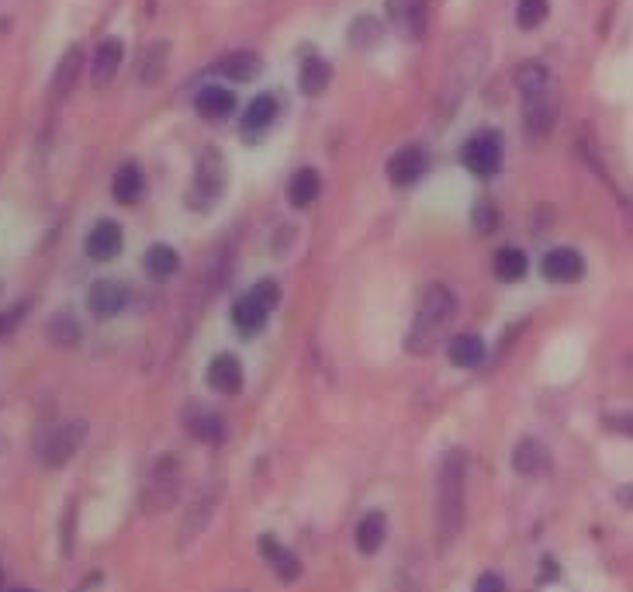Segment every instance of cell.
<instances>
[{
    "mask_svg": "<svg viewBox=\"0 0 633 592\" xmlns=\"http://www.w3.org/2000/svg\"><path fill=\"white\" fill-rule=\"evenodd\" d=\"M122 59H125V46L118 39H104L94 52V63H90V73H94L97 84H111L122 70Z\"/></svg>",
    "mask_w": 633,
    "mask_h": 592,
    "instance_id": "18",
    "label": "cell"
},
{
    "mask_svg": "<svg viewBox=\"0 0 633 592\" xmlns=\"http://www.w3.org/2000/svg\"><path fill=\"white\" fill-rule=\"evenodd\" d=\"M547 14H550V0H519L516 4V21H519V28H526V32L544 25Z\"/></svg>",
    "mask_w": 633,
    "mask_h": 592,
    "instance_id": "32",
    "label": "cell"
},
{
    "mask_svg": "<svg viewBox=\"0 0 633 592\" xmlns=\"http://www.w3.org/2000/svg\"><path fill=\"white\" fill-rule=\"evenodd\" d=\"M523 118H526V132H530V136H547L557 118L554 87H540V91L533 94H523Z\"/></svg>",
    "mask_w": 633,
    "mask_h": 592,
    "instance_id": "9",
    "label": "cell"
},
{
    "mask_svg": "<svg viewBox=\"0 0 633 592\" xmlns=\"http://www.w3.org/2000/svg\"><path fill=\"white\" fill-rule=\"evenodd\" d=\"M84 437H87L84 419H66V423L52 426V430L42 437V444H39L42 464H45V468H63V464H70L73 454H77L80 444H84Z\"/></svg>",
    "mask_w": 633,
    "mask_h": 592,
    "instance_id": "4",
    "label": "cell"
},
{
    "mask_svg": "<svg viewBox=\"0 0 633 592\" xmlns=\"http://www.w3.org/2000/svg\"><path fill=\"white\" fill-rule=\"evenodd\" d=\"M225 187V167L222 156L215 149H205L198 160V174H194V187H191V208H211L218 198H222Z\"/></svg>",
    "mask_w": 633,
    "mask_h": 592,
    "instance_id": "7",
    "label": "cell"
},
{
    "mask_svg": "<svg viewBox=\"0 0 633 592\" xmlns=\"http://www.w3.org/2000/svg\"><path fill=\"white\" fill-rule=\"evenodd\" d=\"M461 160H464V167L471 170L474 177H481V181H492V177L499 174V167H502V139L495 136V132H478V136L467 139Z\"/></svg>",
    "mask_w": 633,
    "mask_h": 592,
    "instance_id": "6",
    "label": "cell"
},
{
    "mask_svg": "<svg viewBox=\"0 0 633 592\" xmlns=\"http://www.w3.org/2000/svg\"><path fill=\"white\" fill-rule=\"evenodd\" d=\"M184 426L187 433H191L194 440H201V444H222L225 437V423L222 416H218L215 409L208 406H191L184 412Z\"/></svg>",
    "mask_w": 633,
    "mask_h": 592,
    "instance_id": "13",
    "label": "cell"
},
{
    "mask_svg": "<svg viewBox=\"0 0 633 592\" xmlns=\"http://www.w3.org/2000/svg\"><path fill=\"white\" fill-rule=\"evenodd\" d=\"M540 274L547 277L550 284H575L582 281L585 274V257L571 246H557L550 250L544 260H540Z\"/></svg>",
    "mask_w": 633,
    "mask_h": 592,
    "instance_id": "10",
    "label": "cell"
},
{
    "mask_svg": "<svg viewBox=\"0 0 633 592\" xmlns=\"http://www.w3.org/2000/svg\"><path fill=\"white\" fill-rule=\"evenodd\" d=\"M167 59H170V46L167 42H153V46L142 49V59H139V80L146 87L160 84L163 73H167Z\"/></svg>",
    "mask_w": 633,
    "mask_h": 592,
    "instance_id": "24",
    "label": "cell"
},
{
    "mask_svg": "<svg viewBox=\"0 0 633 592\" xmlns=\"http://www.w3.org/2000/svg\"><path fill=\"white\" fill-rule=\"evenodd\" d=\"M142 264H146V271L153 274V277H173L177 274V267H180V253L173 250V246H167V243H156V246H149V253H146V260H142Z\"/></svg>",
    "mask_w": 633,
    "mask_h": 592,
    "instance_id": "29",
    "label": "cell"
},
{
    "mask_svg": "<svg viewBox=\"0 0 633 592\" xmlns=\"http://www.w3.org/2000/svg\"><path fill=\"white\" fill-rule=\"evenodd\" d=\"M49 336L56 343H66V347H73V343L80 340V329H77V322H73V316H56L52 319V326H49Z\"/></svg>",
    "mask_w": 633,
    "mask_h": 592,
    "instance_id": "34",
    "label": "cell"
},
{
    "mask_svg": "<svg viewBox=\"0 0 633 592\" xmlns=\"http://www.w3.org/2000/svg\"><path fill=\"white\" fill-rule=\"evenodd\" d=\"M122 243H125L122 226H118V222H108V219H104V222H97V226L87 232L84 250H87V257H90V260H111V257H118Z\"/></svg>",
    "mask_w": 633,
    "mask_h": 592,
    "instance_id": "14",
    "label": "cell"
},
{
    "mask_svg": "<svg viewBox=\"0 0 633 592\" xmlns=\"http://www.w3.org/2000/svg\"><path fill=\"white\" fill-rule=\"evenodd\" d=\"M467 457L464 451H450L440 464V482H436V534L440 551L457 541L467 513Z\"/></svg>",
    "mask_w": 633,
    "mask_h": 592,
    "instance_id": "1",
    "label": "cell"
},
{
    "mask_svg": "<svg viewBox=\"0 0 633 592\" xmlns=\"http://www.w3.org/2000/svg\"><path fill=\"white\" fill-rule=\"evenodd\" d=\"M194 108H198V115L208 118V122H222V118H229L232 108H236V94L218 84L201 87L198 97H194Z\"/></svg>",
    "mask_w": 633,
    "mask_h": 592,
    "instance_id": "17",
    "label": "cell"
},
{
    "mask_svg": "<svg viewBox=\"0 0 633 592\" xmlns=\"http://www.w3.org/2000/svg\"><path fill=\"white\" fill-rule=\"evenodd\" d=\"M80 73H84V49L80 46H73L70 52H66L63 59H59V66H56V73H52V97H66L77 87V80H80Z\"/></svg>",
    "mask_w": 633,
    "mask_h": 592,
    "instance_id": "20",
    "label": "cell"
},
{
    "mask_svg": "<svg viewBox=\"0 0 633 592\" xmlns=\"http://www.w3.org/2000/svg\"><path fill=\"white\" fill-rule=\"evenodd\" d=\"M450 361L457 367H464V371H471V367H478L485 361V343H481V336L474 333H461L450 340Z\"/></svg>",
    "mask_w": 633,
    "mask_h": 592,
    "instance_id": "26",
    "label": "cell"
},
{
    "mask_svg": "<svg viewBox=\"0 0 633 592\" xmlns=\"http://www.w3.org/2000/svg\"><path fill=\"white\" fill-rule=\"evenodd\" d=\"M128 302H132V288L125 281H115V277L94 281V288L87 291V309L97 319H115L118 312L128 309Z\"/></svg>",
    "mask_w": 633,
    "mask_h": 592,
    "instance_id": "8",
    "label": "cell"
},
{
    "mask_svg": "<svg viewBox=\"0 0 633 592\" xmlns=\"http://www.w3.org/2000/svg\"><path fill=\"white\" fill-rule=\"evenodd\" d=\"M7 592H28V589H7Z\"/></svg>",
    "mask_w": 633,
    "mask_h": 592,
    "instance_id": "39",
    "label": "cell"
},
{
    "mask_svg": "<svg viewBox=\"0 0 633 592\" xmlns=\"http://www.w3.org/2000/svg\"><path fill=\"white\" fill-rule=\"evenodd\" d=\"M25 309H28V305L21 302V305H14L7 316H0V336H7V333H14V329H18V322L25 319Z\"/></svg>",
    "mask_w": 633,
    "mask_h": 592,
    "instance_id": "37",
    "label": "cell"
},
{
    "mask_svg": "<svg viewBox=\"0 0 633 592\" xmlns=\"http://www.w3.org/2000/svg\"><path fill=\"white\" fill-rule=\"evenodd\" d=\"M388 18L405 39H419L426 28V0H388Z\"/></svg>",
    "mask_w": 633,
    "mask_h": 592,
    "instance_id": "15",
    "label": "cell"
},
{
    "mask_svg": "<svg viewBox=\"0 0 633 592\" xmlns=\"http://www.w3.org/2000/svg\"><path fill=\"white\" fill-rule=\"evenodd\" d=\"M180 492V461L177 457H160L149 471V482L142 489V509L146 513H163V509L173 506Z\"/></svg>",
    "mask_w": 633,
    "mask_h": 592,
    "instance_id": "5",
    "label": "cell"
},
{
    "mask_svg": "<svg viewBox=\"0 0 633 592\" xmlns=\"http://www.w3.org/2000/svg\"><path fill=\"white\" fill-rule=\"evenodd\" d=\"M274 118H277V101L274 97H256V101L246 108V115H243V136L246 139H253V136H263V132L274 125Z\"/></svg>",
    "mask_w": 633,
    "mask_h": 592,
    "instance_id": "22",
    "label": "cell"
},
{
    "mask_svg": "<svg viewBox=\"0 0 633 592\" xmlns=\"http://www.w3.org/2000/svg\"><path fill=\"white\" fill-rule=\"evenodd\" d=\"M211 509H215V496H205L201 502H194L191 516H187V523H184V537H194V534H198V530H205V523H208Z\"/></svg>",
    "mask_w": 633,
    "mask_h": 592,
    "instance_id": "33",
    "label": "cell"
},
{
    "mask_svg": "<svg viewBox=\"0 0 633 592\" xmlns=\"http://www.w3.org/2000/svg\"><path fill=\"white\" fill-rule=\"evenodd\" d=\"M329 80H333V70H329V63L326 59H319V56H312V59H305L301 63V77H298V84H301V94H308V97H319L322 91L329 87Z\"/></svg>",
    "mask_w": 633,
    "mask_h": 592,
    "instance_id": "28",
    "label": "cell"
},
{
    "mask_svg": "<svg viewBox=\"0 0 633 592\" xmlns=\"http://www.w3.org/2000/svg\"><path fill=\"white\" fill-rule=\"evenodd\" d=\"M512 468H516L523 478H540V475H547V468H550L547 447L540 444L537 437H523L516 447H512Z\"/></svg>",
    "mask_w": 633,
    "mask_h": 592,
    "instance_id": "12",
    "label": "cell"
},
{
    "mask_svg": "<svg viewBox=\"0 0 633 592\" xmlns=\"http://www.w3.org/2000/svg\"><path fill=\"white\" fill-rule=\"evenodd\" d=\"M474 592H506V582L495 572H481L478 579H474Z\"/></svg>",
    "mask_w": 633,
    "mask_h": 592,
    "instance_id": "35",
    "label": "cell"
},
{
    "mask_svg": "<svg viewBox=\"0 0 633 592\" xmlns=\"http://www.w3.org/2000/svg\"><path fill=\"white\" fill-rule=\"evenodd\" d=\"M422 174H426V153L419 146L398 149L388 160V181L395 187H412Z\"/></svg>",
    "mask_w": 633,
    "mask_h": 592,
    "instance_id": "11",
    "label": "cell"
},
{
    "mask_svg": "<svg viewBox=\"0 0 633 592\" xmlns=\"http://www.w3.org/2000/svg\"><path fill=\"white\" fill-rule=\"evenodd\" d=\"M616 502L633 509V485H620V489H616Z\"/></svg>",
    "mask_w": 633,
    "mask_h": 592,
    "instance_id": "38",
    "label": "cell"
},
{
    "mask_svg": "<svg viewBox=\"0 0 633 592\" xmlns=\"http://www.w3.org/2000/svg\"><path fill=\"white\" fill-rule=\"evenodd\" d=\"M319 194H322V177H319V170L305 167V170H298V174L291 177L288 198H291V205H295V208H308L315 198H319Z\"/></svg>",
    "mask_w": 633,
    "mask_h": 592,
    "instance_id": "25",
    "label": "cell"
},
{
    "mask_svg": "<svg viewBox=\"0 0 633 592\" xmlns=\"http://www.w3.org/2000/svg\"><path fill=\"white\" fill-rule=\"evenodd\" d=\"M208 385L222 395H236L243 388V364L232 354H218L215 361L208 364Z\"/></svg>",
    "mask_w": 633,
    "mask_h": 592,
    "instance_id": "16",
    "label": "cell"
},
{
    "mask_svg": "<svg viewBox=\"0 0 633 592\" xmlns=\"http://www.w3.org/2000/svg\"><path fill=\"white\" fill-rule=\"evenodd\" d=\"M142 187H146V181H142V170L135 167V163H125V167H118L115 181H111V194H115V201H122V205H135L142 194Z\"/></svg>",
    "mask_w": 633,
    "mask_h": 592,
    "instance_id": "27",
    "label": "cell"
},
{
    "mask_svg": "<svg viewBox=\"0 0 633 592\" xmlns=\"http://www.w3.org/2000/svg\"><path fill=\"white\" fill-rule=\"evenodd\" d=\"M260 56L256 52H246V49H239V52H229V56L218 63V73L222 77H229V80H236V84H246V80H253L256 73H260Z\"/></svg>",
    "mask_w": 633,
    "mask_h": 592,
    "instance_id": "23",
    "label": "cell"
},
{
    "mask_svg": "<svg viewBox=\"0 0 633 592\" xmlns=\"http://www.w3.org/2000/svg\"><path fill=\"white\" fill-rule=\"evenodd\" d=\"M384 537H388V516L378 513V509L360 516V523H357V551L360 554H378Z\"/></svg>",
    "mask_w": 633,
    "mask_h": 592,
    "instance_id": "21",
    "label": "cell"
},
{
    "mask_svg": "<svg viewBox=\"0 0 633 592\" xmlns=\"http://www.w3.org/2000/svg\"><path fill=\"white\" fill-rule=\"evenodd\" d=\"M274 305H277V281H260L232 305V322H236V329L243 336H253L256 329L267 326Z\"/></svg>",
    "mask_w": 633,
    "mask_h": 592,
    "instance_id": "3",
    "label": "cell"
},
{
    "mask_svg": "<svg viewBox=\"0 0 633 592\" xmlns=\"http://www.w3.org/2000/svg\"><path fill=\"white\" fill-rule=\"evenodd\" d=\"M457 316V295L447 288V284H429L419 298V309H416V322L409 329V354H433L440 336L447 333V326Z\"/></svg>",
    "mask_w": 633,
    "mask_h": 592,
    "instance_id": "2",
    "label": "cell"
},
{
    "mask_svg": "<svg viewBox=\"0 0 633 592\" xmlns=\"http://www.w3.org/2000/svg\"><path fill=\"white\" fill-rule=\"evenodd\" d=\"M260 551L267 558V565L274 568V575L281 582H295L301 579V561L288 551L284 544H277L274 537H260Z\"/></svg>",
    "mask_w": 633,
    "mask_h": 592,
    "instance_id": "19",
    "label": "cell"
},
{
    "mask_svg": "<svg viewBox=\"0 0 633 592\" xmlns=\"http://www.w3.org/2000/svg\"><path fill=\"white\" fill-rule=\"evenodd\" d=\"M606 426H609L613 433L633 437V412H616V416H606Z\"/></svg>",
    "mask_w": 633,
    "mask_h": 592,
    "instance_id": "36",
    "label": "cell"
},
{
    "mask_svg": "<svg viewBox=\"0 0 633 592\" xmlns=\"http://www.w3.org/2000/svg\"><path fill=\"white\" fill-rule=\"evenodd\" d=\"M526 271H530V260H526L523 250L506 246V250L495 253V274H499L502 281H519V277H526Z\"/></svg>",
    "mask_w": 633,
    "mask_h": 592,
    "instance_id": "30",
    "label": "cell"
},
{
    "mask_svg": "<svg viewBox=\"0 0 633 592\" xmlns=\"http://www.w3.org/2000/svg\"><path fill=\"white\" fill-rule=\"evenodd\" d=\"M381 21L371 18V14H360L350 25V46L353 49H374L381 42Z\"/></svg>",
    "mask_w": 633,
    "mask_h": 592,
    "instance_id": "31",
    "label": "cell"
}]
</instances>
